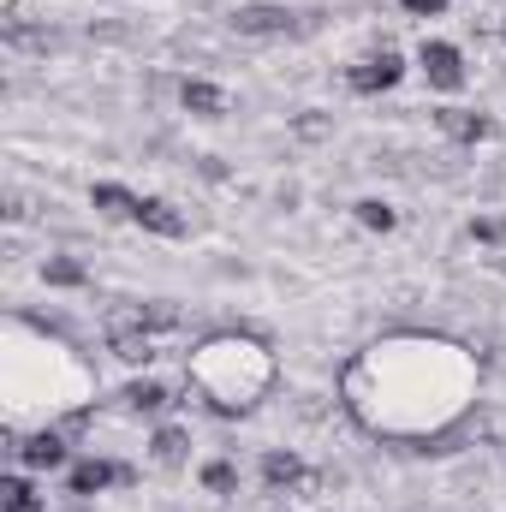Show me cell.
<instances>
[{
	"label": "cell",
	"instance_id": "cell-1",
	"mask_svg": "<svg viewBox=\"0 0 506 512\" xmlns=\"http://www.w3.org/2000/svg\"><path fill=\"white\" fill-rule=\"evenodd\" d=\"M340 393L370 435L435 441L477 405V358L441 334H387L346 364Z\"/></svg>",
	"mask_w": 506,
	"mask_h": 512
},
{
	"label": "cell",
	"instance_id": "cell-2",
	"mask_svg": "<svg viewBox=\"0 0 506 512\" xmlns=\"http://www.w3.org/2000/svg\"><path fill=\"white\" fill-rule=\"evenodd\" d=\"M185 382L209 411L239 417L274 387V352L262 340H251V334H209L185 358Z\"/></svg>",
	"mask_w": 506,
	"mask_h": 512
},
{
	"label": "cell",
	"instance_id": "cell-3",
	"mask_svg": "<svg viewBox=\"0 0 506 512\" xmlns=\"http://www.w3.org/2000/svg\"><path fill=\"white\" fill-rule=\"evenodd\" d=\"M262 483H268V495H316L322 489V471L304 465L298 453L274 447V453H262Z\"/></svg>",
	"mask_w": 506,
	"mask_h": 512
},
{
	"label": "cell",
	"instance_id": "cell-4",
	"mask_svg": "<svg viewBox=\"0 0 506 512\" xmlns=\"http://www.w3.org/2000/svg\"><path fill=\"white\" fill-rule=\"evenodd\" d=\"M417 66H423V78H429V90H465V54L453 48V42H423L417 48Z\"/></svg>",
	"mask_w": 506,
	"mask_h": 512
},
{
	"label": "cell",
	"instance_id": "cell-5",
	"mask_svg": "<svg viewBox=\"0 0 506 512\" xmlns=\"http://www.w3.org/2000/svg\"><path fill=\"white\" fill-rule=\"evenodd\" d=\"M405 78V60L393 54V48H376V54H364L352 72H346V84L358 90V96H381V90H393Z\"/></svg>",
	"mask_w": 506,
	"mask_h": 512
},
{
	"label": "cell",
	"instance_id": "cell-6",
	"mask_svg": "<svg viewBox=\"0 0 506 512\" xmlns=\"http://www.w3.org/2000/svg\"><path fill=\"white\" fill-rule=\"evenodd\" d=\"M179 399H173V387L155 382V376H137V382L120 387V411H131V417H161V411H173Z\"/></svg>",
	"mask_w": 506,
	"mask_h": 512
},
{
	"label": "cell",
	"instance_id": "cell-7",
	"mask_svg": "<svg viewBox=\"0 0 506 512\" xmlns=\"http://www.w3.org/2000/svg\"><path fill=\"white\" fill-rule=\"evenodd\" d=\"M131 221H137L143 233H155V239H185V233H191V221H185V215H179L167 197H137Z\"/></svg>",
	"mask_w": 506,
	"mask_h": 512
},
{
	"label": "cell",
	"instance_id": "cell-8",
	"mask_svg": "<svg viewBox=\"0 0 506 512\" xmlns=\"http://www.w3.org/2000/svg\"><path fill=\"white\" fill-rule=\"evenodd\" d=\"M179 102H185V114H197V120H227V114H233V96H227L221 84H209V78H185V84H179Z\"/></svg>",
	"mask_w": 506,
	"mask_h": 512
},
{
	"label": "cell",
	"instance_id": "cell-9",
	"mask_svg": "<svg viewBox=\"0 0 506 512\" xmlns=\"http://www.w3.org/2000/svg\"><path fill=\"white\" fill-rule=\"evenodd\" d=\"M108 483H120V465H114V459H78V465L66 471V495H72V501H90V495H102Z\"/></svg>",
	"mask_w": 506,
	"mask_h": 512
},
{
	"label": "cell",
	"instance_id": "cell-10",
	"mask_svg": "<svg viewBox=\"0 0 506 512\" xmlns=\"http://www.w3.org/2000/svg\"><path fill=\"white\" fill-rule=\"evenodd\" d=\"M18 459L30 471H60L66 465V429H36L30 441H18Z\"/></svg>",
	"mask_w": 506,
	"mask_h": 512
},
{
	"label": "cell",
	"instance_id": "cell-11",
	"mask_svg": "<svg viewBox=\"0 0 506 512\" xmlns=\"http://www.w3.org/2000/svg\"><path fill=\"white\" fill-rule=\"evenodd\" d=\"M233 30L239 36H286L292 30V12L286 6H239L233 12Z\"/></svg>",
	"mask_w": 506,
	"mask_h": 512
},
{
	"label": "cell",
	"instance_id": "cell-12",
	"mask_svg": "<svg viewBox=\"0 0 506 512\" xmlns=\"http://www.w3.org/2000/svg\"><path fill=\"white\" fill-rule=\"evenodd\" d=\"M149 459H155L161 471H179V465L191 459V435H185L179 423H161V429L149 435Z\"/></svg>",
	"mask_w": 506,
	"mask_h": 512
},
{
	"label": "cell",
	"instance_id": "cell-13",
	"mask_svg": "<svg viewBox=\"0 0 506 512\" xmlns=\"http://www.w3.org/2000/svg\"><path fill=\"white\" fill-rule=\"evenodd\" d=\"M435 126L447 131L453 143H483V137L495 131L483 114H471V108H441V114H435Z\"/></svg>",
	"mask_w": 506,
	"mask_h": 512
},
{
	"label": "cell",
	"instance_id": "cell-14",
	"mask_svg": "<svg viewBox=\"0 0 506 512\" xmlns=\"http://www.w3.org/2000/svg\"><path fill=\"white\" fill-rule=\"evenodd\" d=\"M6 501H0V512H48V501L36 495V483H24V477H6V489H0Z\"/></svg>",
	"mask_w": 506,
	"mask_h": 512
},
{
	"label": "cell",
	"instance_id": "cell-15",
	"mask_svg": "<svg viewBox=\"0 0 506 512\" xmlns=\"http://www.w3.org/2000/svg\"><path fill=\"white\" fill-rule=\"evenodd\" d=\"M42 280H48V286H84L90 268H84L78 256H48V262H42Z\"/></svg>",
	"mask_w": 506,
	"mask_h": 512
},
{
	"label": "cell",
	"instance_id": "cell-16",
	"mask_svg": "<svg viewBox=\"0 0 506 512\" xmlns=\"http://www.w3.org/2000/svg\"><path fill=\"white\" fill-rule=\"evenodd\" d=\"M203 489L209 495H239V465L233 459H209L203 465Z\"/></svg>",
	"mask_w": 506,
	"mask_h": 512
},
{
	"label": "cell",
	"instance_id": "cell-17",
	"mask_svg": "<svg viewBox=\"0 0 506 512\" xmlns=\"http://www.w3.org/2000/svg\"><path fill=\"white\" fill-rule=\"evenodd\" d=\"M90 203H96L102 215H131V209H137V197H131L126 185H90Z\"/></svg>",
	"mask_w": 506,
	"mask_h": 512
},
{
	"label": "cell",
	"instance_id": "cell-18",
	"mask_svg": "<svg viewBox=\"0 0 506 512\" xmlns=\"http://www.w3.org/2000/svg\"><path fill=\"white\" fill-rule=\"evenodd\" d=\"M358 221H364L370 233H393V221H399V215H393L381 197H364V203H358Z\"/></svg>",
	"mask_w": 506,
	"mask_h": 512
},
{
	"label": "cell",
	"instance_id": "cell-19",
	"mask_svg": "<svg viewBox=\"0 0 506 512\" xmlns=\"http://www.w3.org/2000/svg\"><path fill=\"white\" fill-rule=\"evenodd\" d=\"M405 12H417V18H441L447 12V0H399Z\"/></svg>",
	"mask_w": 506,
	"mask_h": 512
},
{
	"label": "cell",
	"instance_id": "cell-20",
	"mask_svg": "<svg viewBox=\"0 0 506 512\" xmlns=\"http://www.w3.org/2000/svg\"><path fill=\"white\" fill-rule=\"evenodd\" d=\"M471 233H477V239H483V245H495V239H506V221H477V227H471Z\"/></svg>",
	"mask_w": 506,
	"mask_h": 512
}]
</instances>
